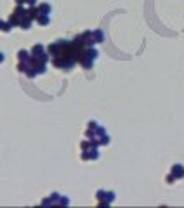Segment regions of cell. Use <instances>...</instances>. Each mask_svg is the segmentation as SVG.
<instances>
[{
    "label": "cell",
    "instance_id": "3",
    "mask_svg": "<svg viewBox=\"0 0 184 208\" xmlns=\"http://www.w3.org/2000/svg\"><path fill=\"white\" fill-rule=\"evenodd\" d=\"M47 23H49V16H47V14H38V24L45 26Z\"/></svg>",
    "mask_w": 184,
    "mask_h": 208
},
{
    "label": "cell",
    "instance_id": "1",
    "mask_svg": "<svg viewBox=\"0 0 184 208\" xmlns=\"http://www.w3.org/2000/svg\"><path fill=\"white\" fill-rule=\"evenodd\" d=\"M10 30H12V23L10 21L5 23V21L0 19V31H10Z\"/></svg>",
    "mask_w": 184,
    "mask_h": 208
},
{
    "label": "cell",
    "instance_id": "4",
    "mask_svg": "<svg viewBox=\"0 0 184 208\" xmlns=\"http://www.w3.org/2000/svg\"><path fill=\"white\" fill-rule=\"evenodd\" d=\"M26 4L28 5H35V0H26Z\"/></svg>",
    "mask_w": 184,
    "mask_h": 208
},
{
    "label": "cell",
    "instance_id": "2",
    "mask_svg": "<svg viewBox=\"0 0 184 208\" xmlns=\"http://www.w3.org/2000/svg\"><path fill=\"white\" fill-rule=\"evenodd\" d=\"M38 10H40V14H49L51 12V5L49 4H40L38 5Z\"/></svg>",
    "mask_w": 184,
    "mask_h": 208
}]
</instances>
